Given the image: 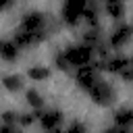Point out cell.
I'll return each mask as SVG.
<instances>
[{
    "label": "cell",
    "mask_w": 133,
    "mask_h": 133,
    "mask_svg": "<svg viewBox=\"0 0 133 133\" xmlns=\"http://www.w3.org/2000/svg\"><path fill=\"white\" fill-rule=\"evenodd\" d=\"M112 118H114V125L125 127V129H131V127H133V108L123 106V108H118V110L112 114Z\"/></svg>",
    "instance_id": "11"
},
{
    "label": "cell",
    "mask_w": 133,
    "mask_h": 133,
    "mask_svg": "<svg viewBox=\"0 0 133 133\" xmlns=\"http://www.w3.org/2000/svg\"><path fill=\"white\" fill-rule=\"evenodd\" d=\"M0 133H19V131H17V127H12V125H2V123H0Z\"/></svg>",
    "instance_id": "23"
},
{
    "label": "cell",
    "mask_w": 133,
    "mask_h": 133,
    "mask_svg": "<svg viewBox=\"0 0 133 133\" xmlns=\"http://www.w3.org/2000/svg\"><path fill=\"white\" fill-rule=\"evenodd\" d=\"M62 133H87V125L83 121H71Z\"/></svg>",
    "instance_id": "20"
},
{
    "label": "cell",
    "mask_w": 133,
    "mask_h": 133,
    "mask_svg": "<svg viewBox=\"0 0 133 133\" xmlns=\"http://www.w3.org/2000/svg\"><path fill=\"white\" fill-rule=\"evenodd\" d=\"M35 121H37V112H35V110L19 112V125H21V127H31Z\"/></svg>",
    "instance_id": "19"
},
{
    "label": "cell",
    "mask_w": 133,
    "mask_h": 133,
    "mask_svg": "<svg viewBox=\"0 0 133 133\" xmlns=\"http://www.w3.org/2000/svg\"><path fill=\"white\" fill-rule=\"evenodd\" d=\"M81 42L87 44V46H91V48L104 44V39H102V27H100V25H98V27H87L85 33L81 35Z\"/></svg>",
    "instance_id": "13"
},
{
    "label": "cell",
    "mask_w": 133,
    "mask_h": 133,
    "mask_svg": "<svg viewBox=\"0 0 133 133\" xmlns=\"http://www.w3.org/2000/svg\"><path fill=\"white\" fill-rule=\"evenodd\" d=\"M52 60H54V66H56L58 71H62V73H66V71L71 69V62L66 60V54H64V50H60V52H56Z\"/></svg>",
    "instance_id": "17"
},
{
    "label": "cell",
    "mask_w": 133,
    "mask_h": 133,
    "mask_svg": "<svg viewBox=\"0 0 133 133\" xmlns=\"http://www.w3.org/2000/svg\"><path fill=\"white\" fill-rule=\"evenodd\" d=\"M98 71H100V62H91V64H85V66H77V71H75V83H77V87H81V89L87 91V89L96 83Z\"/></svg>",
    "instance_id": "6"
},
{
    "label": "cell",
    "mask_w": 133,
    "mask_h": 133,
    "mask_svg": "<svg viewBox=\"0 0 133 133\" xmlns=\"http://www.w3.org/2000/svg\"><path fill=\"white\" fill-rule=\"evenodd\" d=\"M21 50H23V48H21L12 37H2V39H0V60H4V62H15V60H19Z\"/></svg>",
    "instance_id": "9"
},
{
    "label": "cell",
    "mask_w": 133,
    "mask_h": 133,
    "mask_svg": "<svg viewBox=\"0 0 133 133\" xmlns=\"http://www.w3.org/2000/svg\"><path fill=\"white\" fill-rule=\"evenodd\" d=\"M25 102H27V106H29L31 110H35V112L44 110V96H42L35 87H29V89L25 91Z\"/></svg>",
    "instance_id": "14"
},
{
    "label": "cell",
    "mask_w": 133,
    "mask_h": 133,
    "mask_svg": "<svg viewBox=\"0 0 133 133\" xmlns=\"http://www.w3.org/2000/svg\"><path fill=\"white\" fill-rule=\"evenodd\" d=\"M54 31V23L52 19L42 12V10H27L19 23V27L12 33V39L21 46V48H31L42 44L44 39H48Z\"/></svg>",
    "instance_id": "1"
},
{
    "label": "cell",
    "mask_w": 133,
    "mask_h": 133,
    "mask_svg": "<svg viewBox=\"0 0 133 133\" xmlns=\"http://www.w3.org/2000/svg\"><path fill=\"white\" fill-rule=\"evenodd\" d=\"M131 64H133V58H131Z\"/></svg>",
    "instance_id": "26"
},
{
    "label": "cell",
    "mask_w": 133,
    "mask_h": 133,
    "mask_svg": "<svg viewBox=\"0 0 133 133\" xmlns=\"http://www.w3.org/2000/svg\"><path fill=\"white\" fill-rule=\"evenodd\" d=\"M64 54H66V60L71 62V66H85V64H91L94 62V48L79 42V44H71L64 48Z\"/></svg>",
    "instance_id": "3"
},
{
    "label": "cell",
    "mask_w": 133,
    "mask_h": 133,
    "mask_svg": "<svg viewBox=\"0 0 133 133\" xmlns=\"http://www.w3.org/2000/svg\"><path fill=\"white\" fill-rule=\"evenodd\" d=\"M118 77H121L123 81H127V83H133V64H129V66H127Z\"/></svg>",
    "instance_id": "21"
},
{
    "label": "cell",
    "mask_w": 133,
    "mask_h": 133,
    "mask_svg": "<svg viewBox=\"0 0 133 133\" xmlns=\"http://www.w3.org/2000/svg\"><path fill=\"white\" fill-rule=\"evenodd\" d=\"M131 37H133V25H129V23H118V25L112 29L110 37H108V46L118 50V48L127 46V44L131 42Z\"/></svg>",
    "instance_id": "7"
},
{
    "label": "cell",
    "mask_w": 133,
    "mask_h": 133,
    "mask_svg": "<svg viewBox=\"0 0 133 133\" xmlns=\"http://www.w3.org/2000/svg\"><path fill=\"white\" fill-rule=\"evenodd\" d=\"M19 133H21V131H19Z\"/></svg>",
    "instance_id": "27"
},
{
    "label": "cell",
    "mask_w": 133,
    "mask_h": 133,
    "mask_svg": "<svg viewBox=\"0 0 133 133\" xmlns=\"http://www.w3.org/2000/svg\"><path fill=\"white\" fill-rule=\"evenodd\" d=\"M98 62H100V71H108V73H112V75H121V73L131 64V58L116 54V56H108V58L98 60Z\"/></svg>",
    "instance_id": "8"
},
{
    "label": "cell",
    "mask_w": 133,
    "mask_h": 133,
    "mask_svg": "<svg viewBox=\"0 0 133 133\" xmlns=\"http://www.w3.org/2000/svg\"><path fill=\"white\" fill-rule=\"evenodd\" d=\"M83 23H85L87 27H98V25H100V10H98L96 0L85 8V12H83Z\"/></svg>",
    "instance_id": "15"
},
{
    "label": "cell",
    "mask_w": 133,
    "mask_h": 133,
    "mask_svg": "<svg viewBox=\"0 0 133 133\" xmlns=\"http://www.w3.org/2000/svg\"><path fill=\"white\" fill-rule=\"evenodd\" d=\"M104 133H131V129H125V127H118V125H112L108 129H104Z\"/></svg>",
    "instance_id": "22"
},
{
    "label": "cell",
    "mask_w": 133,
    "mask_h": 133,
    "mask_svg": "<svg viewBox=\"0 0 133 133\" xmlns=\"http://www.w3.org/2000/svg\"><path fill=\"white\" fill-rule=\"evenodd\" d=\"M37 123L44 131H60L64 123V114L58 108H44L37 112Z\"/></svg>",
    "instance_id": "5"
},
{
    "label": "cell",
    "mask_w": 133,
    "mask_h": 133,
    "mask_svg": "<svg viewBox=\"0 0 133 133\" xmlns=\"http://www.w3.org/2000/svg\"><path fill=\"white\" fill-rule=\"evenodd\" d=\"M104 10L114 21H121L125 17V0H104Z\"/></svg>",
    "instance_id": "12"
},
{
    "label": "cell",
    "mask_w": 133,
    "mask_h": 133,
    "mask_svg": "<svg viewBox=\"0 0 133 133\" xmlns=\"http://www.w3.org/2000/svg\"><path fill=\"white\" fill-rule=\"evenodd\" d=\"M46 133H62V131H46Z\"/></svg>",
    "instance_id": "25"
},
{
    "label": "cell",
    "mask_w": 133,
    "mask_h": 133,
    "mask_svg": "<svg viewBox=\"0 0 133 133\" xmlns=\"http://www.w3.org/2000/svg\"><path fill=\"white\" fill-rule=\"evenodd\" d=\"M94 0H62L60 6V17L69 27H77L83 21V12L85 8L91 4Z\"/></svg>",
    "instance_id": "2"
},
{
    "label": "cell",
    "mask_w": 133,
    "mask_h": 133,
    "mask_svg": "<svg viewBox=\"0 0 133 133\" xmlns=\"http://www.w3.org/2000/svg\"><path fill=\"white\" fill-rule=\"evenodd\" d=\"M87 94H89V98L98 104V106H110L114 100H116V91H114V87L108 83V81H104V79H96V83L87 89Z\"/></svg>",
    "instance_id": "4"
},
{
    "label": "cell",
    "mask_w": 133,
    "mask_h": 133,
    "mask_svg": "<svg viewBox=\"0 0 133 133\" xmlns=\"http://www.w3.org/2000/svg\"><path fill=\"white\" fill-rule=\"evenodd\" d=\"M27 77L31 81H46V79H50V69L44 64H33L27 69Z\"/></svg>",
    "instance_id": "16"
},
{
    "label": "cell",
    "mask_w": 133,
    "mask_h": 133,
    "mask_svg": "<svg viewBox=\"0 0 133 133\" xmlns=\"http://www.w3.org/2000/svg\"><path fill=\"white\" fill-rule=\"evenodd\" d=\"M12 4H15V0H0V12L2 10H8Z\"/></svg>",
    "instance_id": "24"
},
{
    "label": "cell",
    "mask_w": 133,
    "mask_h": 133,
    "mask_svg": "<svg viewBox=\"0 0 133 133\" xmlns=\"http://www.w3.org/2000/svg\"><path fill=\"white\" fill-rule=\"evenodd\" d=\"M0 123H2V125H12V127H17V125H19V112H17V110H4V112L0 114Z\"/></svg>",
    "instance_id": "18"
},
{
    "label": "cell",
    "mask_w": 133,
    "mask_h": 133,
    "mask_svg": "<svg viewBox=\"0 0 133 133\" xmlns=\"http://www.w3.org/2000/svg\"><path fill=\"white\" fill-rule=\"evenodd\" d=\"M0 83H2V87H4L6 91H10V94H17V91L23 89V77H21L19 73H8V75H4V77L0 79Z\"/></svg>",
    "instance_id": "10"
}]
</instances>
